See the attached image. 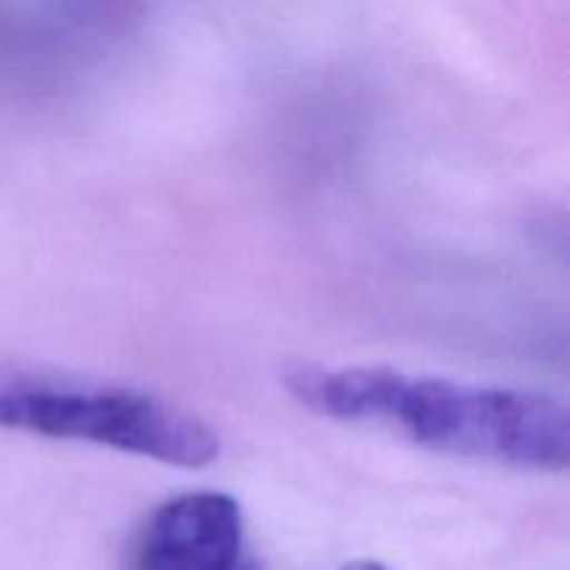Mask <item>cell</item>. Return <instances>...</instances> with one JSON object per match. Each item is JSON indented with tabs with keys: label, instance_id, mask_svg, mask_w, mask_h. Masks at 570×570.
<instances>
[{
	"label": "cell",
	"instance_id": "cell-4",
	"mask_svg": "<svg viewBox=\"0 0 570 570\" xmlns=\"http://www.w3.org/2000/svg\"><path fill=\"white\" fill-rule=\"evenodd\" d=\"M343 570H387V568L379 566V562H371V560H360V562H351V566H345Z\"/></svg>",
	"mask_w": 570,
	"mask_h": 570
},
{
	"label": "cell",
	"instance_id": "cell-2",
	"mask_svg": "<svg viewBox=\"0 0 570 570\" xmlns=\"http://www.w3.org/2000/svg\"><path fill=\"white\" fill-rule=\"evenodd\" d=\"M0 429L104 445L178 468H204L220 456L215 429L161 395L9 362H0Z\"/></svg>",
	"mask_w": 570,
	"mask_h": 570
},
{
	"label": "cell",
	"instance_id": "cell-3",
	"mask_svg": "<svg viewBox=\"0 0 570 570\" xmlns=\"http://www.w3.org/2000/svg\"><path fill=\"white\" fill-rule=\"evenodd\" d=\"M243 551V512L226 493H187L150 518L139 570H234Z\"/></svg>",
	"mask_w": 570,
	"mask_h": 570
},
{
	"label": "cell",
	"instance_id": "cell-1",
	"mask_svg": "<svg viewBox=\"0 0 570 570\" xmlns=\"http://www.w3.org/2000/svg\"><path fill=\"white\" fill-rule=\"evenodd\" d=\"M282 384L315 415L390 423L423 449L523 471H566L568 465V410L532 390L410 376L382 365L312 362L284 367Z\"/></svg>",
	"mask_w": 570,
	"mask_h": 570
}]
</instances>
